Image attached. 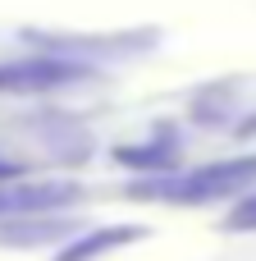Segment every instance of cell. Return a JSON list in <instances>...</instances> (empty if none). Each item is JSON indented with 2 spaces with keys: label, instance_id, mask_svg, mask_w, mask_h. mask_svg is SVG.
<instances>
[{
  "label": "cell",
  "instance_id": "6da1fadb",
  "mask_svg": "<svg viewBox=\"0 0 256 261\" xmlns=\"http://www.w3.org/2000/svg\"><path fill=\"white\" fill-rule=\"evenodd\" d=\"M238 188H256V156L238 161H220V165H202L179 184H156L151 197H169V202H211V197H229Z\"/></svg>",
  "mask_w": 256,
  "mask_h": 261
},
{
  "label": "cell",
  "instance_id": "7a4b0ae2",
  "mask_svg": "<svg viewBox=\"0 0 256 261\" xmlns=\"http://www.w3.org/2000/svg\"><path fill=\"white\" fill-rule=\"evenodd\" d=\"M82 78L78 64H64V60H14V64H0V92H41V87H60V83H73Z\"/></svg>",
  "mask_w": 256,
  "mask_h": 261
},
{
  "label": "cell",
  "instance_id": "3957f363",
  "mask_svg": "<svg viewBox=\"0 0 256 261\" xmlns=\"http://www.w3.org/2000/svg\"><path fill=\"white\" fill-rule=\"evenodd\" d=\"M73 197V188L64 184H0V216H18V211H50L64 206Z\"/></svg>",
  "mask_w": 256,
  "mask_h": 261
},
{
  "label": "cell",
  "instance_id": "277c9868",
  "mask_svg": "<svg viewBox=\"0 0 256 261\" xmlns=\"http://www.w3.org/2000/svg\"><path fill=\"white\" fill-rule=\"evenodd\" d=\"M142 239V229H133V225H110V229H92V234H82L78 243H69L64 252L55 261H96L105 257V252H119V248H128V243H137Z\"/></svg>",
  "mask_w": 256,
  "mask_h": 261
},
{
  "label": "cell",
  "instance_id": "5b68a950",
  "mask_svg": "<svg viewBox=\"0 0 256 261\" xmlns=\"http://www.w3.org/2000/svg\"><path fill=\"white\" fill-rule=\"evenodd\" d=\"M224 225H229V229H238V234H243V229H256V193H247V197L229 211V220H224Z\"/></svg>",
  "mask_w": 256,
  "mask_h": 261
},
{
  "label": "cell",
  "instance_id": "8992f818",
  "mask_svg": "<svg viewBox=\"0 0 256 261\" xmlns=\"http://www.w3.org/2000/svg\"><path fill=\"white\" fill-rule=\"evenodd\" d=\"M14 174H18V165H9V161H0V184H5V179H14Z\"/></svg>",
  "mask_w": 256,
  "mask_h": 261
},
{
  "label": "cell",
  "instance_id": "52a82bcc",
  "mask_svg": "<svg viewBox=\"0 0 256 261\" xmlns=\"http://www.w3.org/2000/svg\"><path fill=\"white\" fill-rule=\"evenodd\" d=\"M243 133H256V119H247V124H243Z\"/></svg>",
  "mask_w": 256,
  "mask_h": 261
}]
</instances>
